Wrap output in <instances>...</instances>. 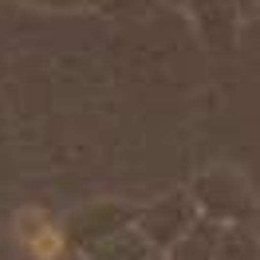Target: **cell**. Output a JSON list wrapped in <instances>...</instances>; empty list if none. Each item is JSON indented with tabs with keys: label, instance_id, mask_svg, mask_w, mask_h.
I'll use <instances>...</instances> for the list:
<instances>
[{
	"label": "cell",
	"instance_id": "obj_1",
	"mask_svg": "<svg viewBox=\"0 0 260 260\" xmlns=\"http://www.w3.org/2000/svg\"><path fill=\"white\" fill-rule=\"evenodd\" d=\"M16 241L24 244V252L32 260H55L63 252V233L40 209H24L16 217Z\"/></svg>",
	"mask_w": 260,
	"mask_h": 260
}]
</instances>
